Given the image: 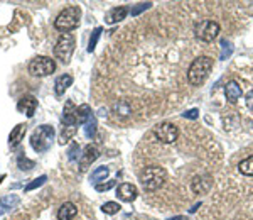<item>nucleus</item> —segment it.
I'll list each match as a JSON object with an SVG mask.
<instances>
[{"label":"nucleus","instance_id":"6e6552de","mask_svg":"<svg viewBox=\"0 0 253 220\" xmlns=\"http://www.w3.org/2000/svg\"><path fill=\"white\" fill-rule=\"evenodd\" d=\"M154 134H156L157 139L161 142H164V144H172L179 137L177 127H175L174 124H170V122H162V124L156 125V127H154Z\"/></svg>","mask_w":253,"mask_h":220},{"label":"nucleus","instance_id":"f257e3e1","mask_svg":"<svg viewBox=\"0 0 253 220\" xmlns=\"http://www.w3.org/2000/svg\"><path fill=\"white\" fill-rule=\"evenodd\" d=\"M211 70H213V59L210 56H199L191 63L189 70H187V80L193 87H201L208 80Z\"/></svg>","mask_w":253,"mask_h":220},{"label":"nucleus","instance_id":"9b49d317","mask_svg":"<svg viewBox=\"0 0 253 220\" xmlns=\"http://www.w3.org/2000/svg\"><path fill=\"white\" fill-rule=\"evenodd\" d=\"M98 156H100V153H98V149L95 146H86L84 148V153L81 154L80 158V169L81 171H86L89 166H91V163H95L98 160Z\"/></svg>","mask_w":253,"mask_h":220},{"label":"nucleus","instance_id":"dca6fc26","mask_svg":"<svg viewBox=\"0 0 253 220\" xmlns=\"http://www.w3.org/2000/svg\"><path fill=\"white\" fill-rule=\"evenodd\" d=\"M76 109L75 104H73L71 100L66 102V105H64V112H63V122L64 125H76L78 124V120H76Z\"/></svg>","mask_w":253,"mask_h":220},{"label":"nucleus","instance_id":"f3484780","mask_svg":"<svg viewBox=\"0 0 253 220\" xmlns=\"http://www.w3.org/2000/svg\"><path fill=\"white\" fill-rule=\"evenodd\" d=\"M19 203H20V198L17 197V195H7V197L0 198V215L14 210Z\"/></svg>","mask_w":253,"mask_h":220},{"label":"nucleus","instance_id":"2f4dec72","mask_svg":"<svg viewBox=\"0 0 253 220\" xmlns=\"http://www.w3.org/2000/svg\"><path fill=\"white\" fill-rule=\"evenodd\" d=\"M17 165H19V168L20 169H26V171H29V169H32L36 166V163L34 161H31V160H27L26 156H20L19 160H17Z\"/></svg>","mask_w":253,"mask_h":220},{"label":"nucleus","instance_id":"4468645a","mask_svg":"<svg viewBox=\"0 0 253 220\" xmlns=\"http://www.w3.org/2000/svg\"><path fill=\"white\" fill-rule=\"evenodd\" d=\"M27 125L26 124H17L14 129L10 130V136H9V144L10 148H17V146L22 142L24 139V134H26Z\"/></svg>","mask_w":253,"mask_h":220},{"label":"nucleus","instance_id":"412c9836","mask_svg":"<svg viewBox=\"0 0 253 220\" xmlns=\"http://www.w3.org/2000/svg\"><path fill=\"white\" fill-rule=\"evenodd\" d=\"M95 134H96V117L95 113H91L89 119L84 122V136L88 139H91V137H95Z\"/></svg>","mask_w":253,"mask_h":220},{"label":"nucleus","instance_id":"9d476101","mask_svg":"<svg viewBox=\"0 0 253 220\" xmlns=\"http://www.w3.org/2000/svg\"><path fill=\"white\" fill-rule=\"evenodd\" d=\"M137 195H138L137 186L132 185V183H122L117 188V197L125 203H132L137 198Z\"/></svg>","mask_w":253,"mask_h":220},{"label":"nucleus","instance_id":"473e14b6","mask_svg":"<svg viewBox=\"0 0 253 220\" xmlns=\"http://www.w3.org/2000/svg\"><path fill=\"white\" fill-rule=\"evenodd\" d=\"M115 185H117V181H115V180H110V181H107V183H98L95 188H96V191H108L110 188H113Z\"/></svg>","mask_w":253,"mask_h":220},{"label":"nucleus","instance_id":"6ab92c4d","mask_svg":"<svg viewBox=\"0 0 253 220\" xmlns=\"http://www.w3.org/2000/svg\"><path fill=\"white\" fill-rule=\"evenodd\" d=\"M71 85H73V76L71 75H61V76H58V80H56V83H54L56 95L61 97L69 87H71Z\"/></svg>","mask_w":253,"mask_h":220},{"label":"nucleus","instance_id":"393cba45","mask_svg":"<svg viewBox=\"0 0 253 220\" xmlns=\"http://www.w3.org/2000/svg\"><path fill=\"white\" fill-rule=\"evenodd\" d=\"M108 173H110V169H108V168H105V166H101V168H98V169H95V171L91 173V181H93V183H96V185H98V181L105 180V178L108 176Z\"/></svg>","mask_w":253,"mask_h":220},{"label":"nucleus","instance_id":"ddd939ff","mask_svg":"<svg viewBox=\"0 0 253 220\" xmlns=\"http://www.w3.org/2000/svg\"><path fill=\"white\" fill-rule=\"evenodd\" d=\"M242 87H240L238 81L231 80L226 83V87H224V95H226V100L230 102V104H236V102L240 100V97H242Z\"/></svg>","mask_w":253,"mask_h":220},{"label":"nucleus","instance_id":"a211bd4d","mask_svg":"<svg viewBox=\"0 0 253 220\" xmlns=\"http://www.w3.org/2000/svg\"><path fill=\"white\" fill-rule=\"evenodd\" d=\"M126 14H128L126 7H115V9H112L105 15V20H107V24H117L120 20H124L126 17Z\"/></svg>","mask_w":253,"mask_h":220},{"label":"nucleus","instance_id":"cd10ccee","mask_svg":"<svg viewBox=\"0 0 253 220\" xmlns=\"http://www.w3.org/2000/svg\"><path fill=\"white\" fill-rule=\"evenodd\" d=\"M120 209H122V207L118 205L117 202H107L103 207H101V210H103L107 215H115V214H118V212H120Z\"/></svg>","mask_w":253,"mask_h":220},{"label":"nucleus","instance_id":"c85d7f7f","mask_svg":"<svg viewBox=\"0 0 253 220\" xmlns=\"http://www.w3.org/2000/svg\"><path fill=\"white\" fill-rule=\"evenodd\" d=\"M101 32H103V29H101V27H96V29L93 31L91 38H89V44H88V51H89V53H91V51L96 48V43H98V39H100Z\"/></svg>","mask_w":253,"mask_h":220},{"label":"nucleus","instance_id":"a878e982","mask_svg":"<svg viewBox=\"0 0 253 220\" xmlns=\"http://www.w3.org/2000/svg\"><path fill=\"white\" fill-rule=\"evenodd\" d=\"M113 110L117 112V115L120 113V115H128L130 112H132V109H130V105H128V102H117L115 105H113Z\"/></svg>","mask_w":253,"mask_h":220},{"label":"nucleus","instance_id":"f704fd0d","mask_svg":"<svg viewBox=\"0 0 253 220\" xmlns=\"http://www.w3.org/2000/svg\"><path fill=\"white\" fill-rule=\"evenodd\" d=\"M245 100H247V107L253 112V90H250L247 93V99H245Z\"/></svg>","mask_w":253,"mask_h":220},{"label":"nucleus","instance_id":"f8f14e48","mask_svg":"<svg viewBox=\"0 0 253 220\" xmlns=\"http://www.w3.org/2000/svg\"><path fill=\"white\" fill-rule=\"evenodd\" d=\"M36 109H38V100L32 95H26L19 100L17 104V110L20 113H26L27 117H32L36 113Z\"/></svg>","mask_w":253,"mask_h":220},{"label":"nucleus","instance_id":"2eb2a0df","mask_svg":"<svg viewBox=\"0 0 253 220\" xmlns=\"http://www.w3.org/2000/svg\"><path fill=\"white\" fill-rule=\"evenodd\" d=\"M76 215H78V209H76V205L71 202H64L58 212L59 220H73Z\"/></svg>","mask_w":253,"mask_h":220},{"label":"nucleus","instance_id":"20e7f679","mask_svg":"<svg viewBox=\"0 0 253 220\" xmlns=\"http://www.w3.org/2000/svg\"><path fill=\"white\" fill-rule=\"evenodd\" d=\"M52 141H54V129L47 124L39 125L31 136V146L36 153H44V151H47L52 146Z\"/></svg>","mask_w":253,"mask_h":220},{"label":"nucleus","instance_id":"1a4fd4ad","mask_svg":"<svg viewBox=\"0 0 253 220\" xmlns=\"http://www.w3.org/2000/svg\"><path fill=\"white\" fill-rule=\"evenodd\" d=\"M213 186V178L210 174H198V176L193 178L191 181V190L198 195H203V193H208Z\"/></svg>","mask_w":253,"mask_h":220},{"label":"nucleus","instance_id":"c9c22d12","mask_svg":"<svg viewBox=\"0 0 253 220\" xmlns=\"http://www.w3.org/2000/svg\"><path fill=\"white\" fill-rule=\"evenodd\" d=\"M170 220H187V219L182 217V215H179V217H174V219H170Z\"/></svg>","mask_w":253,"mask_h":220},{"label":"nucleus","instance_id":"bb28decb","mask_svg":"<svg viewBox=\"0 0 253 220\" xmlns=\"http://www.w3.org/2000/svg\"><path fill=\"white\" fill-rule=\"evenodd\" d=\"M231 53H233V44H231L228 39H223L221 41V55H219V58L228 59L231 56Z\"/></svg>","mask_w":253,"mask_h":220},{"label":"nucleus","instance_id":"423d86ee","mask_svg":"<svg viewBox=\"0 0 253 220\" xmlns=\"http://www.w3.org/2000/svg\"><path fill=\"white\" fill-rule=\"evenodd\" d=\"M56 70L54 59L47 58V56H38L29 63V73L34 76H47Z\"/></svg>","mask_w":253,"mask_h":220},{"label":"nucleus","instance_id":"f03ea898","mask_svg":"<svg viewBox=\"0 0 253 220\" xmlns=\"http://www.w3.org/2000/svg\"><path fill=\"white\" fill-rule=\"evenodd\" d=\"M166 178L167 173L164 168H161V166H149V168L142 171L140 183L145 191H156L164 185Z\"/></svg>","mask_w":253,"mask_h":220},{"label":"nucleus","instance_id":"c756f323","mask_svg":"<svg viewBox=\"0 0 253 220\" xmlns=\"http://www.w3.org/2000/svg\"><path fill=\"white\" fill-rule=\"evenodd\" d=\"M46 180H47V176H46V174H42V176H39L38 180H34V181H31L29 185H26L24 191H32V190L39 188V186H42L44 183H46Z\"/></svg>","mask_w":253,"mask_h":220},{"label":"nucleus","instance_id":"39448f33","mask_svg":"<svg viewBox=\"0 0 253 220\" xmlns=\"http://www.w3.org/2000/svg\"><path fill=\"white\" fill-rule=\"evenodd\" d=\"M75 46H76V41L73 38V34H61L58 43H56V46H54L56 58H58L61 63L68 64L73 53H75Z\"/></svg>","mask_w":253,"mask_h":220},{"label":"nucleus","instance_id":"aec40b11","mask_svg":"<svg viewBox=\"0 0 253 220\" xmlns=\"http://www.w3.org/2000/svg\"><path fill=\"white\" fill-rule=\"evenodd\" d=\"M91 109H89V105L86 104H83V105H80L78 109H76V120H78V124H84L88 119H89V115H91Z\"/></svg>","mask_w":253,"mask_h":220},{"label":"nucleus","instance_id":"72a5a7b5","mask_svg":"<svg viewBox=\"0 0 253 220\" xmlns=\"http://www.w3.org/2000/svg\"><path fill=\"white\" fill-rule=\"evenodd\" d=\"M182 117H184V119L194 120V119H198V117H199V110L198 109H191V110H187V112L182 113Z\"/></svg>","mask_w":253,"mask_h":220},{"label":"nucleus","instance_id":"4be33fe9","mask_svg":"<svg viewBox=\"0 0 253 220\" xmlns=\"http://www.w3.org/2000/svg\"><path fill=\"white\" fill-rule=\"evenodd\" d=\"M238 169L242 174H247V176H253V156L247 158L238 165Z\"/></svg>","mask_w":253,"mask_h":220},{"label":"nucleus","instance_id":"5701e85b","mask_svg":"<svg viewBox=\"0 0 253 220\" xmlns=\"http://www.w3.org/2000/svg\"><path fill=\"white\" fill-rule=\"evenodd\" d=\"M76 134V127L75 125H66V127L63 129V132H61L59 136V142L61 144H66L68 141H71V137Z\"/></svg>","mask_w":253,"mask_h":220},{"label":"nucleus","instance_id":"0eeeda50","mask_svg":"<svg viewBox=\"0 0 253 220\" xmlns=\"http://www.w3.org/2000/svg\"><path fill=\"white\" fill-rule=\"evenodd\" d=\"M219 34V24L214 20H201L196 26V38L205 43H213Z\"/></svg>","mask_w":253,"mask_h":220},{"label":"nucleus","instance_id":"7ed1b4c3","mask_svg":"<svg viewBox=\"0 0 253 220\" xmlns=\"http://www.w3.org/2000/svg\"><path fill=\"white\" fill-rule=\"evenodd\" d=\"M80 7L76 5H71V7H66L61 14L56 17L54 20V27L61 32H64V34H69V31L76 29L80 24Z\"/></svg>","mask_w":253,"mask_h":220},{"label":"nucleus","instance_id":"b1692460","mask_svg":"<svg viewBox=\"0 0 253 220\" xmlns=\"http://www.w3.org/2000/svg\"><path fill=\"white\" fill-rule=\"evenodd\" d=\"M81 158V149H80V144L78 142H71L68 149V160L69 161H78Z\"/></svg>","mask_w":253,"mask_h":220},{"label":"nucleus","instance_id":"7c9ffc66","mask_svg":"<svg viewBox=\"0 0 253 220\" xmlns=\"http://www.w3.org/2000/svg\"><path fill=\"white\" fill-rule=\"evenodd\" d=\"M150 7H152V3H150V2H145V3H137L135 7H132V9L128 10V14H132V17H135V15L142 14V12H144V10L150 9Z\"/></svg>","mask_w":253,"mask_h":220}]
</instances>
